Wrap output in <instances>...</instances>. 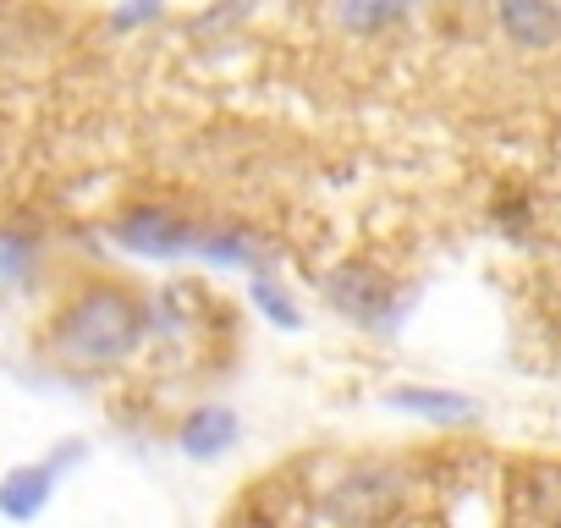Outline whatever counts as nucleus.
Listing matches in <instances>:
<instances>
[{
	"instance_id": "11",
	"label": "nucleus",
	"mask_w": 561,
	"mask_h": 528,
	"mask_svg": "<svg viewBox=\"0 0 561 528\" xmlns=\"http://www.w3.org/2000/svg\"><path fill=\"white\" fill-rule=\"evenodd\" d=\"M413 12V0H342V28L353 34H386Z\"/></svg>"
},
{
	"instance_id": "8",
	"label": "nucleus",
	"mask_w": 561,
	"mask_h": 528,
	"mask_svg": "<svg viewBox=\"0 0 561 528\" xmlns=\"http://www.w3.org/2000/svg\"><path fill=\"white\" fill-rule=\"evenodd\" d=\"M386 408L419 413V418L446 424V429H457V424H473V418H479L473 397H462V391H440V386H391V391H386Z\"/></svg>"
},
{
	"instance_id": "1",
	"label": "nucleus",
	"mask_w": 561,
	"mask_h": 528,
	"mask_svg": "<svg viewBox=\"0 0 561 528\" xmlns=\"http://www.w3.org/2000/svg\"><path fill=\"white\" fill-rule=\"evenodd\" d=\"M144 331H149V309H144L127 287L94 282V287H83V292L61 309L50 342H56V353H61L67 364L100 369V364L133 358L138 342H144Z\"/></svg>"
},
{
	"instance_id": "6",
	"label": "nucleus",
	"mask_w": 561,
	"mask_h": 528,
	"mask_svg": "<svg viewBox=\"0 0 561 528\" xmlns=\"http://www.w3.org/2000/svg\"><path fill=\"white\" fill-rule=\"evenodd\" d=\"M56 479H61V462H56V457H50V462L12 468L7 479H0V512H7L12 523H34V517L45 512V501H50Z\"/></svg>"
},
{
	"instance_id": "2",
	"label": "nucleus",
	"mask_w": 561,
	"mask_h": 528,
	"mask_svg": "<svg viewBox=\"0 0 561 528\" xmlns=\"http://www.w3.org/2000/svg\"><path fill=\"white\" fill-rule=\"evenodd\" d=\"M111 237H116L127 253H144V259H165V264H176V259L193 253L198 226L182 220V215L165 209V204H133V209H122V215L111 220Z\"/></svg>"
},
{
	"instance_id": "3",
	"label": "nucleus",
	"mask_w": 561,
	"mask_h": 528,
	"mask_svg": "<svg viewBox=\"0 0 561 528\" xmlns=\"http://www.w3.org/2000/svg\"><path fill=\"white\" fill-rule=\"evenodd\" d=\"M325 298L336 314L358 320V325H380L391 309V282L375 271V264H342V271L325 276Z\"/></svg>"
},
{
	"instance_id": "13",
	"label": "nucleus",
	"mask_w": 561,
	"mask_h": 528,
	"mask_svg": "<svg viewBox=\"0 0 561 528\" xmlns=\"http://www.w3.org/2000/svg\"><path fill=\"white\" fill-rule=\"evenodd\" d=\"M165 12V0H133V7L116 12V28H138V23H154Z\"/></svg>"
},
{
	"instance_id": "4",
	"label": "nucleus",
	"mask_w": 561,
	"mask_h": 528,
	"mask_svg": "<svg viewBox=\"0 0 561 528\" xmlns=\"http://www.w3.org/2000/svg\"><path fill=\"white\" fill-rule=\"evenodd\" d=\"M397 490H402L397 468H386V462H364V468H353L347 479H336L325 512H331V517H358V523H364V517H386L391 501H397Z\"/></svg>"
},
{
	"instance_id": "9",
	"label": "nucleus",
	"mask_w": 561,
	"mask_h": 528,
	"mask_svg": "<svg viewBox=\"0 0 561 528\" xmlns=\"http://www.w3.org/2000/svg\"><path fill=\"white\" fill-rule=\"evenodd\" d=\"M237 435H242V424H237V413L226 408V402H209V408H193L187 418H182V429H176V440H182V451L187 457H220V451H231L237 446Z\"/></svg>"
},
{
	"instance_id": "10",
	"label": "nucleus",
	"mask_w": 561,
	"mask_h": 528,
	"mask_svg": "<svg viewBox=\"0 0 561 528\" xmlns=\"http://www.w3.org/2000/svg\"><path fill=\"white\" fill-rule=\"evenodd\" d=\"M193 259H209V264H253V237L242 226H204L193 237Z\"/></svg>"
},
{
	"instance_id": "14",
	"label": "nucleus",
	"mask_w": 561,
	"mask_h": 528,
	"mask_svg": "<svg viewBox=\"0 0 561 528\" xmlns=\"http://www.w3.org/2000/svg\"><path fill=\"white\" fill-rule=\"evenodd\" d=\"M23 242H7V237H0V259H7V264H0V271H7V276H23Z\"/></svg>"
},
{
	"instance_id": "7",
	"label": "nucleus",
	"mask_w": 561,
	"mask_h": 528,
	"mask_svg": "<svg viewBox=\"0 0 561 528\" xmlns=\"http://www.w3.org/2000/svg\"><path fill=\"white\" fill-rule=\"evenodd\" d=\"M501 12V28L517 50H550L561 45V12L550 0H495Z\"/></svg>"
},
{
	"instance_id": "12",
	"label": "nucleus",
	"mask_w": 561,
	"mask_h": 528,
	"mask_svg": "<svg viewBox=\"0 0 561 528\" xmlns=\"http://www.w3.org/2000/svg\"><path fill=\"white\" fill-rule=\"evenodd\" d=\"M253 309H259L270 325H280V331H298V309H293V298L280 292L270 276H253Z\"/></svg>"
},
{
	"instance_id": "5",
	"label": "nucleus",
	"mask_w": 561,
	"mask_h": 528,
	"mask_svg": "<svg viewBox=\"0 0 561 528\" xmlns=\"http://www.w3.org/2000/svg\"><path fill=\"white\" fill-rule=\"evenodd\" d=\"M512 512L528 523H561V462L512 468Z\"/></svg>"
}]
</instances>
